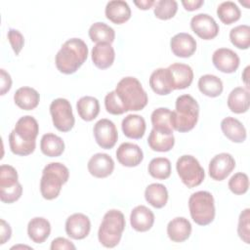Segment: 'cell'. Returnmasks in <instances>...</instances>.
I'll return each mask as SVG.
<instances>
[{
  "instance_id": "1",
  "label": "cell",
  "mask_w": 250,
  "mask_h": 250,
  "mask_svg": "<svg viewBox=\"0 0 250 250\" xmlns=\"http://www.w3.org/2000/svg\"><path fill=\"white\" fill-rule=\"evenodd\" d=\"M38 133L39 125L34 117L31 115L21 117L9 135L11 151L20 156L31 154L35 150Z\"/></svg>"
},
{
  "instance_id": "2",
  "label": "cell",
  "mask_w": 250,
  "mask_h": 250,
  "mask_svg": "<svg viewBox=\"0 0 250 250\" xmlns=\"http://www.w3.org/2000/svg\"><path fill=\"white\" fill-rule=\"evenodd\" d=\"M88 47L80 38H71L65 41L55 58L58 70L63 74H72L86 62Z\"/></svg>"
},
{
  "instance_id": "3",
  "label": "cell",
  "mask_w": 250,
  "mask_h": 250,
  "mask_svg": "<svg viewBox=\"0 0 250 250\" xmlns=\"http://www.w3.org/2000/svg\"><path fill=\"white\" fill-rule=\"evenodd\" d=\"M114 91L126 112L142 110L147 104V94L136 77L127 76L122 78L117 83Z\"/></svg>"
},
{
  "instance_id": "4",
  "label": "cell",
  "mask_w": 250,
  "mask_h": 250,
  "mask_svg": "<svg viewBox=\"0 0 250 250\" xmlns=\"http://www.w3.org/2000/svg\"><path fill=\"white\" fill-rule=\"evenodd\" d=\"M198 115L199 105L193 97L188 94L178 97L171 116L173 129L180 133L192 130L198 121Z\"/></svg>"
},
{
  "instance_id": "5",
  "label": "cell",
  "mask_w": 250,
  "mask_h": 250,
  "mask_svg": "<svg viewBox=\"0 0 250 250\" xmlns=\"http://www.w3.org/2000/svg\"><path fill=\"white\" fill-rule=\"evenodd\" d=\"M69 170L60 162H51L47 164L40 180V191L47 200L57 198L61 192L62 187L68 181Z\"/></svg>"
},
{
  "instance_id": "6",
  "label": "cell",
  "mask_w": 250,
  "mask_h": 250,
  "mask_svg": "<svg viewBox=\"0 0 250 250\" xmlns=\"http://www.w3.org/2000/svg\"><path fill=\"white\" fill-rule=\"evenodd\" d=\"M125 217L121 211L116 209L107 211L98 231L100 243L106 248H113L118 245L125 229Z\"/></svg>"
},
{
  "instance_id": "7",
  "label": "cell",
  "mask_w": 250,
  "mask_h": 250,
  "mask_svg": "<svg viewBox=\"0 0 250 250\" xmlns=\"http://www.w3.org/2000/svg\"><path fill=\"white\" fill-rule=\"evenodd\" d=\"M188 208L192 221L198 226H207L215 219V202L211 192L199 190L188 199Z\"/></svg>"
},
{
  "instance_id": "8",
  "label": "cell",
  "mask_w": 250,
  "mask_h": 250,
  "mask_svg": "<svg viewBox=\"0 0 250 250\" xmlns=\"http://www.w3.org/2000/svg\"><path fill=\"white\" fill-rule=\"evenodd\" d=\"M176 169L183 184L189 188L199 186L205 178L204 169L192 155L180 156L176 163Z\"/></svg>"
},
{
  "instance_id": "9",
  "label": "cell",
  "mask_w": 250,
  "mask_h": 250,
  "mask_svg": "<svg viewBox=\"0 0 250 250\" xmlns=\"http://www.w3.org/2000/svg\"><path fill=\"white\" fill-rule=\"evenodd\" d=\"M50 113L54 126L61 132L70 131L75 123L70 103L63 98L55 99L50 104Z\"/></svg>"
},
{
  "instance_id": "10",
  "label": "cell",
  "mask_w": 250,
  "mask_h": 250,
  "mask_svg": "<svg viewBox=\"0 0 250 250\" xmlns=\"http://www.w3.org/2000/svg\"><path fill=\"white\" fill-rule=\"evenodd\" d=\"M94 137L96 143L104 149L112 148L118 139V132L115 124L106 118L100 119L94 125Z\"/></svg>"
},
{
  "instance_id": "11",
  "label": "cell",
  "mask_w": 250,
  "mask_h": 250,
  "mask_svg": "<svg viewBox=\"0 0 250 250\" xmlns=\"http://www.w3.org/2000/svg\"><path fill=\"white\" fill-rule=\"evenodd\" d=\"M192 31L201 39L210 40L219 33V25L216 21L208 14H197L190 20Z\"/></svg>"
},
{
  "instance_id": "12",
  "label": "cell",
  "mask_w": 250,
  "mask_h": 250,
  "mask_svg": "<svg viewBox=\"0 0 250 250\" xmlns=\"http://www.w3.org/2000/svg\"><path fill=\"white\" fill-rule=\"evenodd\" d=\"M235 160L231 154L222 152L215 155L209 162V175L215 181L225 180L234 169Z\"/></svg>"
},
{
  "instance_id": "13",
  "label": "cell",
  "mask_w": 250,
  "mask_h": 250,
  "mask_svg": "<svg viewBox=\"0 0 250 250\" xmlns=\"http://www.w3.org/2000/svg\"><path fill=\"white\" fill-rule=\"evenodd\" d=\"M90 230V219L82 213H74L65 221V232L72 239H84L88 236Z\"/></svg>"
},
{
  "instance_id": "14",
  "label": "cell",
  "mask_w": 250,
  "mask_h": 250,
  "mask_svg": "<svg viewBox=\"0 0 250 250\" xmlns=\"http://www.w3.org/2000/svg\"><path fill=\"white\" fill-rule=\"evenodd\" d=\"M212 62L218 70L224 73H232L238 68L240 60L234 51L229 48H219L213 53Z\"/></svg>"
},
{
  "instance_id": "15",
  "label": "cell",
  "mask_w": 250,
  "mask_h": 250,
  "mask_svg": "<svg viewBox=\"0 0 250 250\" xmlns=\"http://www.w3.org/2000/svg\"><path fill=\"white\" fill-rule=\"evenodd\" d=\"M173 90H183L190 86L193 80L192 68L186 63H172L167 67Z\"/></svg>"
},
{
  "instance_id": "16",
  "label": "cell",
  "mask_w": 250,
  "mask_h": 250,
  "mask_svg": "<svg viewBox=\"0 0 250 250\" xmlns=\"http://www.w3.org/2000/svg\"><path fill=\"white\" fill-rule=\"evenodd\" d=\"M88 171L95 178L103 179L112 174L114 170V161L106 153H96L88 161Z\"/></svg>"
},
{
  "instance_id": "17",
  "label": "cell",
  "mask_w": 250,
  "mask_h": 250,
  "mask_svg": "<svg viewBox=\"0 0 250 250\" xmlns=\"http://www.w3.org/2000/svg\"><path fill=\"white\" fill-rule=\"evenodd\" d=\"M118 162L125 167H136L144 159L142 148L133 143H122L116 150Z\"/></svg>"
},
{
  "instance_id": "18",
  "label": "cell",
  "mask_w": 250,
  "mask_h": 250,
  "mask_svg": "<svg viewBox=\"0 0 250 250\" xmlns=\"http://www.w3.org/2000/svg\"><path fill=\"white\" fill-rule=\"evenodd\" d=\"M170 47L175 56L189 58L196 51V41L190 34L180 32L171 38Z\"/></svg>"
},
{
  "instance_id": "19",
  "label": "cell",
  "mask_w": 250,
  "mask_h": 250,
  "mask_svg": "<svg viewBox=\"0 0 250 250\" xmlns=\"http://www.w3.org/2000/svg\"><path fill=\"white\" fill-rule=\"evenodd\" d=\"M131 227L140 232L149 230L154 224V214L145 205L136 206L130 215Z\"/></svg>"
},
{
  "instance_id": "20",
  "label": "cell",
  "mask_w": 250,
  "mask_h": 250,
  "mask_svg": "<svg viewBox=\"0 0 250 250\" xmlns=\"http://www.w3.org/2000/svg\"><path fill=\"white\" fill-rule=\"evenodd\" d=\"M93 63L100 69H106L112 65L115 52L109 43H97L92 49Z\"/></svg>"
},
{
  "instance_id": "21",
  "label": "cell",
  "mask_w": 250,
  "mask_h": 250,
  "mask_svg": "<svg viewBox=\"0 0 250 250\" xmlns=\"http://www.w3.org/2000/svg\"><path fill=\"white\" fill-rule=\"evenodd\" d=\"M191 233V224L184 217H176L167 225L168 237L173 242H184Z\"/></svg>"
},
{
  "instance_id": "22",
  "label": "cell",
  "mask_w": 250,
  "mask_h": 250,
  "mask_svg": "<svg viewBox=\"0 0 250 250\" xmlns=\"http://www.w3.org/2000/svg\"><path fill=\"white\" fill-rule=\"evenodd\" d=\"M105 17L115 24L126 22L131 18V9L126 1L112 0L105 6Z\"/></svg>"
},
{
  "instance_id": "23",
  "label": "cell",
  "mask_w": 250,
  "mask_h": 250,
  "mask_svg": "<svg viewBox=\"0 0 250 250\" xmlns=\"http://www.w3.org/2000/svg\"><path fill=\"white\" fill-rule=\"evenodd\" d=\"M121 128L127 138L139 140L144 137L146 125L143 116L129 114L122 120Z\"/></svg>"
},
{
  "instance_id": "24",
  "label": "cell",
  "mask_w": 250,
  "mask_h": 250,
  "mask_svg": "<svg viewBox=\"0 0 250 250\" xmlns=\"http://www.w3.org/2000/svg\"><path fill=\"white\" fill-rule=\"evenodd\" d=\"M149 86L159 96H166L173 91V86L167 68L155 69L149 77Z\"/></svg>"
},
{
  "instance_id": "25",
  "label": "cell",
  "mask_w": 250,
  "mask_h": 250,
  "mask_svg": "<svg viewBox=\"0 0 250 250\" xmlns=\"http://www.w3.org/2000/svg\"><path fill=\"white\" fill-rule=\"evenodd\" d=\"M51 233L50 222L43 217H35L28 222L27 234L34 243H43Z\"/></svg>"
},
{
  "instance_id": "26",
  "label": "cell",
  "mask_w": 250,
  "mask_h": 250,
  "mask_svg": "<svg viewBox=\"0 0 250 250\" xmlns=\"http://www.w3.org/2000/svg\"><path fill=\"white\" fill-rule=\"evenodd\" d=\"M221 129L224 135L233 143H243L246 139V129L236 118L228 116L221 122Z\"/></svg>"
},
{
  "instance_id": "27",
  "label": "cell",
  "mask_w": 250,
  "mask_h": 250,
  "mask_svg": "<svg viewBox=\"0 0 250 250\" xmlns=\"http://www.w3.org/2000/svg\"><path fill=\"white\" fill-rule=\"evenodd\" d=\"M15 104L23 110H32L39 104V93L31 87H21L14 94Z\"/></svg>"
},
{
  "instance_id": "28",
  "label": "cell",
  "mask_w": 250,
  "mask_h": 250,
  "mask_svg": "<svg viewBox=\"0 0 250 250\" xmlns=\"http://www.w3.org/2000/svg\"><path fill=\"white\" fill-rule=\"evenodd\" d=\"M228 106L230 111L240 114L249 109V91L242 87H236L229 94Z\"/></svg>"
},
{
  "instance_id": "29",
  "label": "cell",
  "mask_w": 250,
  "mask_h": 250,
  "mask_svg": "<svg viewBox=\"0 0 250 250\" xmlns=\"http://www.w3.org/2000/svg\"><path fill=\"white\" fill-rule=\"evenodd\" d=\"M40 149L46 156L58 157L64 150V142L61 137L53 133H47L41 138Z\"/></svg>"
},
{
  "instance_id": "30",
  "label": "cell",
  "mask_w": 250,
  "mask_h": 250,
  "mask_svg": "<svg viewBox=\"0 0 250 250\" xmlns=\"http://www.w3.org/2000/svg\"><path fill=\"white\" fill-rule=\"evenodd\" d=\"M145 198L152 207L160 209L168 201V190L164 185L153 183L146 188Z\"/></svg>"
},
{
  "instance_id": "31",
  "label": "cell",
  "mask_w": 250,
  "mask_h": 250,
  "mask_svg": "<svg viewBox=\"0 0 250 250\" xmlns=\"http://www.w3.org/2000/svg\"><path fill=\"white\" fill-rule=\"evenodd\" d=\"M76 109L81 119L92 121L100 113V103L95 97L84 96L77 101Z\"/></svg>"
},
{
  "instance_id": "32",
  "label": "cell",
  "mask_w": 250,
  "mask_h": 250,
  "mask_svg": "<svg viewBox=\"0 0 250 250\" xmlns=\"http://www.w3.org/2000/svg\"><path fill=\"white\" fill-rule=\"evenodd\" d=\"M172 111L167 107H158L151 113L150 119L152 129L165 134H173V126L171 121Z\"/></svg>"
},
{
  "instance_id": "33",
  "label": "cell",
  "mask_w": 250,
  "mask_h": 250,
  "mask_svg": "<svg viewBox=\"0 0 250 250\" xmlns=\"http://www.w3.org/2000/svg\"><path fill=\"white\" fill-rule=\"evenodd\" d=\"M147 144L154 151L166 152L173 148L175 138L173 134H165L152 129L147 138Z\"/></svg>"
},
{
  "instance_id": "34",
  "label": "cell",
  "mask_w": 250,
  "mask_h": 250,
  "mask_svg": "<svg viewBox=\"0 0 250 250\" xmlns=\"http://www.w3.org/2000/svg\"><path fill=\"white\" fill-rule=\"evenodd\" d=\"M199 91L210 98L219 97L223 92L222 80L213 74H204L198 80Z\"/></svg>"
},
{
  "instance_id": "35",
  "label": "cell",
  "mask_w": 250,
  "mask_h": 250,
  "mask_svg": "<svg viewBox=\"0 0 250 250\" xmlns=\"http://www.w3.org/2000/svg\"><path fill=\"white\" fill-rule=\"evenodd\" d=\"M89 37L96 43L111 44L115 39V31L104 22H95L89 28Z\"/></svg>"
},
{
  "instance_id": "36",
  "label": "cell",
  "mask_w": 250,
  "mask_h": 250,
  "mask_svg": "<svg viewBox=\"0 0 250 250\" xmlns=\"http://www.w3.org/2000/svg\"><path fill=\"white\" fill-rule=\"evenodd\" d=\"M217 15L223 23L231 24L240 19L241 12L234 2L225 1L218 6Z\"/></svg>"
},
{
  "instance_id": "37",
  "label": "cell",
  "mask_w": 250,
  "mask_h": 250,
  "mask_svg": "<svg viewBox=\"0 0 250 250\" xmlns=\"http://www.w3.org/2000/svg\"><path fill=\"white\" fill-rule=\"evenodd\" d=\"M149 175L157 180H166L171 175V162L166 157H155L148 164Z\"/></svg>"
},
{
  "instance_id": "38",
  "label": "cell",
  "mask_w": 250,
  "mask_h": 250,
  "mask_svg": "<svg viewBox=\"0 0 250 250\" xmlns=\"http://www.w3.org/2000/svg\"><path fill=\"white\" fill-rule=\"evenodd\" d=\"M229 40L232 45L241 50H246L250 46V27L247 24L237 25L229 31Z\"/></svg>"
},
{
  "instance_id": "39",
  "label": "cell",
  "mask_w": 250,
  "mask_h": 250,
  "mask_svg": "<svg viewBox=\"0 0 250 250\" xmlns=\"http://www.w3.org/2000/svg\"><path fill=\"white\" fill-rule=\"evenodd\" d=\"M178 11V3L175 0H159L154 4L153 13L159 20H170Z\"/></svg>"
},
{
  "instance_id": "40",
  "label": "cell",
  "mask_w": 250,
  "mask_h": 250,
  "mask_svg": "<svg viewBox=\"0 0 250 250\" xmlns=\"http://www.w3.org/2000/svg\"><path fill=\"white\" fill-rule=\"evenodd\" d=\"M229 188L234 194L241 195L247 192L249 188V179L245 173H235L229 181Z\"/></svg>"
},
{
  "instance_id": "41",
  "label": "cell",
  "mask_w": 250,
  "mask_h": 250,
  "mask_svg": "<svg viewBox=\"0 0 250 250\" xmlns=\"http://www.w3.org/2000/svg\"><path fill=\"white\" fill-rule=\"evenodd\" d=\"M237 233L243 242L246 244L250 243V209H244L238 219V226H237Z\"/></svg>"
},
{
  "instance_id": "42",
  "label": "cell",
  "mask_w": 250,
  "mask_h": 250,
  "mask_svg": "<svg viewBox=\"0 0 250 250\" xmlns=\"http://www.w3.org/2000/svg\"><path fill=\"white\" fill-rule=\"evenodd\" d=\"M22 193V187L18 182L12 186L0 188V198L4 203H13L20 199Z\"/></svg>"
},
{
  "instance_id": "43",
  "label": "cell",
  "mask_w": 250,
  "mask_h": 250,
  "mask_svg": "<svg viewBox=\"0 0 250 250\" xmlns=\"http://www.w3.org/2000/svg\"><path fill=\"white\" fill-rule=\"evenodd\" d=\"M104 106L108 113L113 115H120L126 112L120 100L118 99L115 91H111L106 94L104 98Z\"/></svg>"
},
{
  "instance_id": "44",
  "label": "cell",
  "mask_w": 250,
  "mask_h": 250,
  "mask_svg": "<svg viewBox=\"0 0 250 250\" xmlns=\"http://www.w3.org/2000/svg\"><path fill=\"white\" fill-rule=\"evenodd\" d=\"M18 179V172L13 166L7 164L0 166V188L12 186L19 182Z\"/></svg>"
},
{
  "instance_id": "45",
  "label": "cell",
  "mask_w": 250,
  "mask_h": 250,
  "mask_svg": "<svg viewBox=\"0 0 250 250\" xmlns=\"http://www.w3.org/2000/svg\"><path fill=\"white\" fill-rule=\"evenodd\" d=\"M8 40L13 48L15 55L18 56L24 45L23 35L18 29L10 28L8 31Z\"/></svg>"
},
{
  "instance_id": "46",
  "label": "cell",
  "mask_w": 250,
  "mask_h": 250,
  "mask_svg": "<svg viewBox=\"0 0 250 250\" xmlns=\"http://www.w3.org/2000/svg\"><path fill=\"white\" fill-rule=\"evenodd\" d=\"M51 249L57 250V249H76L75 245L68 239L64 237H57L55 238L51 243Z\"/></svg>"
},
{
  "instance_id": "47",
  "label": "cell",
  "mask_w": 250,
  "mask_h": 250,
  "mask_svg": "<svg viewBox=\"0 0 250 250\" xmlns=\"http://www.w3.org/2000/svg\"><path fill=\"white\" fill-rule=\"evenodd\" d=\"M0 75H1V91L0 94L3 96L7 92L10 91L12 87V78L10 74L3 68L0 69Z\"/></svg>"
},
{
  "instance_id": "48",
  "label": "cell",
  "mask_w": 250,
  "mask_h": 250,
  "mask_svg": "<svg viewBox=\"0 0 250 250\" xmlns=\"http://www.w3.org/2000/svg\"><path fill=\"white\" fill-rule=\"evenodd\" d=\"M0 244L6 243L12 236V229L10 225L3 219L0 220Z\"/></svg>"
},
{
  "instance_id": "49",
  "label": "cell",
  "mask_w": 250,
  "mask_h": 250,
  "mask_svg": "<svg viewBox=\"0 0 250 250\" xmlns=\"http://www.w3.org/2000/svg\"><path fill=\"white\" fill-rule=\"evenodd\" d=\"M182 4L187 11L191 12L199 9L204 4V1L203 0H183Z\"/></svg>"
},
{
  "instance_id": "50",
  "label": "cell",
  "mask_w": 250,
  "mask_h": 250,
  "mask_svg": "<svg viewBox=\"0 0 250 250\" xmlns=\"http://www.w3.org/2000/svg\"><path fill=\"white\" fill-rule=\"evenodd\" d=\"M134 4L141 10H148L155 4V1L154 0H140V1L135 0Z\"/></svg>"
},
{
  "instance_id": "51",
  "label": "cell",
  "mask_w": 250,
  "mask_h": 250,
  "mask_svg": "<svg viewBox=\"0 0 250 250\" xmlns=\"http://www.w3.org/2000/svg\"><path fill=\"white\" fill-rule=\"evenodd\" d=\"M249 68H250L249 66H246L245 69H244V71H243V73H242V80H243V82H244V84H245L247 90L249 89V83H248V79H249Z\"/></svg>"
}]
</instances>
